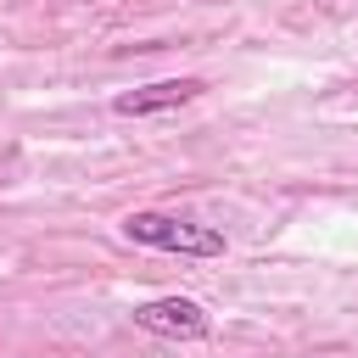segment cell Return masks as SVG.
Wrapping results in <instances>:
<instances>
[{
	"label": "cell",
	"mask_w": 358,
	"mask_h": 358,
	"mask_svg": "<svg viewBox=\"0 0 358 358\" xmlns=\"http://www.w3.org/2000/svg\"><path fill=\"white\" fill-rule=\"evenodd\" d=\"M134 324L151 330V336H168V341H201L213 330L207 308L190 302V296H151V302L134 308Z\"/></svg>",
	"instance_id": "2"
},
{
	"label": "cell",
	"mask_w": 358,
	"mask_h": 358,
	"mask_svg": "<svg viewBox=\"0 0 358 358\" xmlns=\"http://www.w3.org/2000/svg\"><path fill=\"white\" fill-rule=\"evenodd\" d=\"M201 90H207L201 78H162V84H145V90H123V95L112 101V112H117V117H145V112L185 106V101H196Z\"/></svg>",
	"instance_id": "3"
},
{
	"label": "cell",
	"mask_w": 358,
	"mask_h": 358,
	"mask_svg": "<svg viewBox=\"0 0 358 358\" xmlns=\"http://www.w3.org/2000/svg\"><path fill=\"white\" fill-rule=\"evenodd\" d=\"M123 235L140 241V246H157V252H179V257H218L224 252V235L213 224L173 218V213H129Z\"/></svg>",
	"instance_id": "1"
}]
</instances>
